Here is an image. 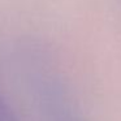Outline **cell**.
<instances>
[{
	"label": "cell",
	"mask_w": 121,
	"mask_h": 121,
	"mask_svg": "<svg viewBox=\"0 0 121 121\" xmlns=\"http://www.w3.org/2000/svg\"><path fill=\"white\" fill-rule=\"evenodd\" d=\"M0 121H17L12 108L0 94Z\"/></svg>",
	"instance_id": "1"
}]
</instances>
